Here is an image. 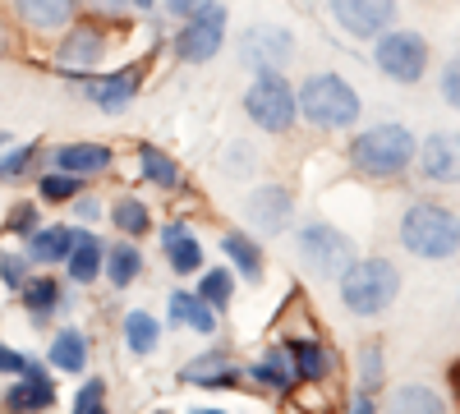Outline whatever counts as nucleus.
Wrapping results in <instances>:
<instances>
[{
    "mask_svg": "<svg viewBox=\"0 0 460 414\" xmlns=\"http://www.w3.org/2000/svg\"><path fill=\"white\" fill-rule=\"evenodd\" d=\"M396 235H401L405 253L424 258V262H447V258L460 253V216H456L447 203L414 198V203L401 212Z\"/></svg>",
    "mask_w": 460,
    "mask_h": 414,
    "instance_id": "1",
    "label": "nucleus"
},
{
    "mask_svg": "<svg viewBox=\"0 0 460 414\" xmlns=\"http://www.w3.org/2000/svg\"><path fill=\"white\" fill-rule=\"evenodd\" d=\"M295 97H299V116L309 120L314 129H323V134L355 129L359 125V110H364L355 84L345 79V74H332V69L309 74V79L295 88Z\"/></svg>",
    "mask_w": 460,
    "mask_h": 414,
    "instance_id": "2",
    "label": "nucleus"
},
{
    "mask_svg": "<svg viewBox=\"0 0 460 414\" xmlns=\"http://www.w3.org/2000/svg\"><path fill=\"white\" fill-rule=\"evenodd\" d=\"M414 153H419V138L414 129L405 125H373V129H359L350 138V166L368 180H396L414 166Z\"/></svg>",
    "mask_w": 460,
    "mask_h": 414,
    "instance_id": "3",
    "label": "nucleus"
},
{
    "mask_svg": "<svg viewBox=\"0 0 460 414\" xmlns=\"http://www.w3.org/2000/svg\"><path fill=\"white\" fill-rule=\"evenodd\" d=\"M336 290H341V304L350 309L355 318H377V313H387L396 304L401 268L392 258H355L350 268L341 272Z\"/></svg>",
    "mask_w": 460,
    "mask_h": 414,
    "instance_id": "4",
    "label": "nucleus"
},
{
    "mask_svg": "<svg viewBox=\"0 0 460 414\" xmlns=\"http://www.w3.org/2000/svg\"><path fill=\"white\" fill-rule=\"evenodd\" d=\"M244 116H249V125L262 129V134H290L295 120H299L295 84L286 79L281 69H272V74H253L249 88H244Z\"/></svg>",
    "mask_w": 460,
    "mask_h": 414,
    "instance_id": "5",
    "label": "nucleus"
},
{
    "mask_svg": "<svg viewBox=\"0 0 460 414\" xmlns=\"http://www.w3.org/2000/svg\"><path fill=\"white\" fill-rule=\"evenodd\" d=\"M295 253H299V262H304L314 277H327V281H332V277L341 281V272L359 258V253H355V240L345 235L341 225H332V221L299 225V231H295Z\"/></svg>",
    "mask_w": 460,
    "mask_h": 414,
    "instance_id": "6",
    "label": "nucleus"
},
{
    "mask_svg": "<svg viewBox=\"0 0 460 414\" xmlns=\"http://www.w3.org/2000/svg\"><path fill=\"white\" fill-rule=\"evenodd\" d=\"M429 37L414 28H387L382 37H373V65L392 84H419L429 74Z\"/></svg>",
    "mask_w": 460,
    "mask_h": 414,
    "instance_id": "7",
    "label": "nucleus"
},
{
    "mask_svg": "<svg viewBox=\"0 0 460 414\" xmlns=\"http://www.w3.org/2000/svg\"><path fill=\"white\" fill-rule=\"evenodd\" d=\"M226 28H230L226 5H208L203 14L184 19V23L175 28V37H171L175 60H184V65H208V60H217L221 47H226Z\"/></svg>",
    "mask_w": 460,
    "mask_h": 414,
    "instance_id": "8",
    "label": "nucleus"
},
{
    "mask_svg": "<svg viewBox=\"0 0 460 414\" xmlns=\"http://www.w3.org/2000/svg\"><path fill=\"white\" fill-rule=\"evenodd\" d=\"M295 60V32L281 23H249L240 32V65L249 74H272Z\"/></svg>",
    "mask_w": 460,
    "mask_h": 414,
    "instance_id": "9",
    "label": "nucleus"
},
{
    "mask_svg": "<svg viewBox=\"0 0 460 414\" xmlns=\"http://www.w3.org/2000/svg\"><path fill=\"white\" fill-rule=\"evenodd\" d=\"M240 212H244L249 235H286L295 225V194L286 189V184L267 180V184H258V189L244 194Z\"/></svg>",
    "mask_w": 460,
    "mask_h": 414,
    "instance_id": "10",
    "label": "nucleus"
},
{
    "mask_svg": "<svg viewBox=\"0 0 460 414\" xmlns=\"http://www.w3.org/2000/svg\"><path fill=\"white\" fill-rule=\"evenodd\" d=\"M106 60V32L97 23H79L74 19L60 37V47H56V69L65 74V79L79 84L84 74H93L97 65Z\"/></svg>",
    "mask_w": 460,
    "mask_h": 414,
    "instance_id": "11",
    "label": "nucleus"
},
{
    "mask_svg": "<svg viewBox=\"0 0 460 414\" xmlns=\"http://www.w3.org/2000/svg\"><path fill=\"white\" fill-rule=\"evenodd\" d=\"M327 14L341 32L373 42L387 28H396V0H327Z\"/></svg>",
    "mask_w": 460,
    "mask_h": 414,
    "instance_id": "12",
    "label": "nucleus"
},
{
    "mask_svg": "<svg viewBox=\"0 0 460 414\" xmlns=\"http://www.w3.org/2000/svg\"><path fill=\"white\" fill-rule=\"evenodd\" d=\"M84 97L106 110V116H120V110L134 106V97L143 92V65H120V69H111L102 74V79H93V74H84Z\"/></svg>",
    "mask_w": 460,
    "mask_h": 414,
    "instance_id": "13",
    "label": "nucleus"
},
{
    "mask_svg": "<svg viewBox=\"0 0 460 414\" xmlns=\"http://www.w3.org/2000/svg\"><path fill=\"white\" fill-rule=\"evenodd\" d=\"M419 175L429 184H460V129H438L419 143Z\"/></svg>",
    "mask_w": 460,
    "mask_h": 414,
    "instance_id": "14",
    "label": "nucleus"
},
{
    "mask_svg": "<svg viewBox=\"0 0 460 414\" xmlns=\"http://www.w3.org/2000/svg\"><path fill=\"white\" fill-rule=\"evenodd\" d=\"M180 383L203 387V392H230V387H240V368L230 364L226 350H203V355H194V359H184Z\"/></svg>",
    "mask_w": 460,
    "mask_h": 414,
    "instance_id": "15",
    "label": "nucleus"
},
{
    "mask_svg": "<svg viewBox=\"0 0 460 414\" xmlns=\"http://www.w3.org/2000/svg\"><path fill=\"white\" fill-rule=\"evenodd\" d=\"M5 405L14 414H42V410H51L56 405V383H51L47 364H32L28 359V368L19 373V383L5 392Z\"/></svg>",
    "mask_w": 460,
    "mask_h": 414,
    "instance_id": "16",
    "label": "nucleus"
},
{
    "mask_svg": "<svg viewBox=\"0 0 460 414\" xmlns=\"http://www.w3.org/2000/svg\"><path fill=\"white\" fill-rule=\"evenodd\" d=\"M47 166L88 180V175H102V171L115 166V147H106V143H84V138H79V143H60V147H51Z\"/></svg>",
    "mask_w": 460,
    "mask_h": 414,
    "instance_id": "17",
    "label": "nucleus"
},
{
    "mask_svg": "<svg viewBox=\"0 0 460 414\" xmlns=\"http://www.w3.org/2000/svg\"><path fill=\"white\" fill-rule=\"evenodd\" d=\"M79 10L84 0H14V19L32 32H65Z\"/></svg>",
    "mask_w": 460,
    "mask_h": 414,
    "instance_id": "18",
    "label": "nucleus"
},
{
    "mask_svg": "<svg viewBox=\"0 0 460 414\" xmlns=\"http://www.w3.org/2000/svg\"><path fill=\"white\" fill-rule=\"evenodd\" d=\"M162 253H166V262H171V272H175V277H194V272H203V240H199L194 225H184V221L162 225Z\"/></svg>",
    "mask_w": 460,
    "mask_h": 414,
    "instance_id": "19",
    "label": "nucleus"
},
{
    "mask_svg": "<svg viewBox=\"0 0 460 414\" xmlns=\"http://www.w3.org/2000/svg\"><path fill=\"white\" fill-rule=\"evenodd\" d=\"M102 262H106V240H97L93 231H79V225H74V244H69V258H65L69 286L102 281Z\"/></svg>",
    "mask_w": 460,
    "mask_h": 414,
    "instance_id": "20",
    "label": "nucleus"
},
{
    "mask_svg": "<svg viewBox=\"0 0 460 414\" xmlns=\"http://www.w3.org/2000/svg\"><path fill=\"white\" fill-rule=\"evenodd\" d=\"M19 299H23V309H28V318H32V327H47L56 313H65V304H69V295H65V286L56 281V277H28L23 281V290H19Z\"/></svg>",
    "mask_w": 460,
    "mask_h": 414,
    "instance_id": "21",
    "label": "nucleus"
},
{
    "mask_svg": "<svg viewBox=\"0 0 460 414\" xmlns=\"http://www.w3.org/2000/svg\"><path fill=\"white\" fill-rule=\"evenodd\" d=\"M69 244H74V225L51 221V225H37L23 240V253L32 258V268H56V262L69 258Z\"/></svg>",
    "mask_w": 460,
    "mask_h": 414,
    "instance_id": "22",
    "label": "nucleus"
},
{
    "mask_svg": "<svg viewBox=\"0 0 460 414\" xmlns=\"http://www.w3.org/2000/svg\"><path fill=\"white\" fill-rule=\"evenodd\" d=\"M290 350V364H295V383H327L332 378V350L323 341H314V336H295V341H286Z\"/></svg>",
    "mask_w": 460,
    "mask_h": 414,
    "instance_id": "23",
    "label": "nucleus"
},
{
    "mask_svg": "<svg viewBox=\"0 0 460 414\" xmlns=\"http://www.w3.org/2000/svg\"><path fill=\"white\" fill-rule=\"evenodd\" d=\"M166 309H171V322L175 327H189V331H199V336H212L217 331V309L208 304L199 290H171Z\"/></svg>",
    "mask_w": 460,
    "mask_h": 414,
    "instance_id": "24",
    "label": "nucleus"
},
{
    "mask_svg": "<svg viewBox=\"0 0 460 414\" xmlns=\"http://www.w3.org/2000/svg\"><path fill=\"white\" fill-rule=\"evenodd\" d=\"M221 253H226L230 268H235V277H244V281H262L267 258H262L258 235H249V231H226V235H221Z\"/></svg>",
    "mask_w": 460,
    "mask_h": 414,
    "instance_id": "25",
    "label": "nucleus"
},
{
    "mask_svg": "<svg viewBox=\"0 0 460 414\" xmlns=\"http://www.w3.org/2000/svg\"><path fill=\"white\" fill-rule=\"evenodd\" d=\"M102 277L111 281V290H129V286L143 277V249H138L134 240H115V244H106Z\"/></svg>",
    "mask_w": 460,
    "mask_h": 414,
    "instance_id": "26",
    "label": "nucleus"
},
{
    "mask_svg": "<svg viewBox=\"0 0 460 414\" xmlns=\"http://www.w3.org/2000/svg\"><path fill=\"white\" fill-rule=\"evenodd\" d=\"M253 387H267V392H290L295 387V364H290V350L286 346H267L253 368H249Z\"/></svg>",
    "mask_w": 460,
    "mask_h": 414,
    "instance_id": "27",
    "label": "nucleus"
},
{
    "mask_svg": "<svg viewBox=\"0 0 460 414\" xmlns=\"http://www.w3.org/2000/svg\"><path fill=\"white\" fill-rule=\"evenodd\" d=\"M138 175L152 184V189H180V162L171 153H162V147H152V143H138Z\"/></svg>",
    "mask_w": 460,
    "mask_h": 414,
    "instance_id": "28",
    "label": "nucleus"
},
{
    "mask_svg": "<svg viewBox=\"0 0 460 414\" xmlns=\"http://www.w3.org/2000/svg\"><path fill=\"white\" fill-rule=\"evenodd\" d=\"M51 368H60V373H84L88 368V331L84 327H60L56 331Z\"/></svg>",
    "mask_w": 460,
    "mask_h": 414,
    "instance_id": "29",
    "label": "nucleus"
},
{
    "mask_svg": "<svg viewBox=\"0 0 460 414\" xmlns=\"http://www.w3.org/2000/svg\"><path fill=\"white\" fill-rule=\"evenodd\" d=\"M387 414H447V401L424 383H405L387 396Z\"/></svg>",
    "mask_w": 460,
    "mask_h": 414,
    "instance_id": "30",
    "label": "nucleus"
},
{
    "mask_svg": "<svg viewBox=\"0 0 460 414\" xmlns=\"http://www.w3.org/2000/svg\"><path fill=\"white\" fill-rule=\"evenodd\" d=\"M106 216H111V225H115V231H120L125 240H143V235L152 231V207H147L143 198H134V194L115 198Z\"/></svg>",
    "mask_w": 460,
    "mask_h": 414,
    "instance_id": "31",
    "label": "nucleus"
},
{
    "mask_svg": "<svg viewBox=\"0 0 460 414\" xmlns=\"http://www.w3.org/2000/svg\"><path fill=\"white\" fill-rule=\"evenodd\" d=\"M125 346L134 355H152V350L162 346V322L152 318L147 309H129L125 313Z\"/></svg>",
    "mask_w": 460,
    "mask_h": 414,
    "instance_id": "32",
    "label": "nucleus"
},
{
    "mask_svg": "<svg viewBox=\"0 0 460 414\" xmlns=\"http://www.w3.org/2000/svg\"><path fill=\"white\" fill-rule=\"evenodd\" d=\"M84 194V175H69V171H42L37 175V198L42 203H74Z\"/></svg>",
    "mask_w": 460,
    "mask_h": 414,
    "instance_id": "33",
    "label": "nucleus"
},
{
    "mask_svg": "<svg viewBox=\"0 0 460 414\" xmlns=\"http://www.w3.org/2000/svg\"><path fill=\"white\" fill-rule=\"evenodd\" d=\"M235 281H240L235 268H208V272L199 277V295L221 313V309H230V299H235Z\"/></svg>",
    "mask_w": 460,
    "mask_h": 414,
    "instance_id": "34",
    "label": "nucleus"
},
{
    "mask_svg": "<svg viewBox=\"0 0 460 414\" xmlns=\"http://www.w3.org/2000/svg\"><path fill=\"white\" fill-rule=\"evenodd\" d=\"M32 162H42V147H37V143H19V147H5V153H0V184H10V180H23Z\"/></svg>",
    "mask_w": 460,
    "mask_h": 414,
    "instance_id": "35",
    "label": "nucleus"
},
{
    "mask_svg": "<svg viewBox=\"0 0 460 414\" xmlns=\"http://www.w3.org/2000/svg\"><path fill=\"white\" fill-rule=\"evenodd\" d=\"M28 277H32V258L23 249H0V286L19 295Z\"/></svg>",
    "mask_w": 460,
    "mask_h": 414,
    "instance_id": "36",
    "label": "nucleus"
},
{
    "mask_svg": "<svg viewBox=\"0 0 460 414\" xmlns=\"http://www.w3.org/2000/svg\"><path fill=\"white\" fill-rule=\"evenodd\" d=\"M382 373H387V364H382V346H364V355H359V392L377 396L382 392Z\"/></svg>",
    "mask_w": 460,
    "mask_h": 414,
    "instance_id": "37",
    "label": "nucleus"
},
{
    "mask_svg": "<svg viewBox=\"0 0 460 414\" xmlns=\"http://www.w3.org/2000/svg\"><path fill=\"white\" fill-rule=\"evenodd\" d=\"M69 414H106V383L88 378L79 392H74V410Z\"/></svg>",
    "mask_w": 460,
    "mask_h": 414,
    "instance_id": "38",
    "label": "nucleus"
},
{
    "mask_svg": "<svg viewBox=\"0 0 460 414\" xmlns=\"http://www.w3.org/2000/svg\"><path fill=\"white\" fill-rule=\"evenodd\" d=\"M37 207H42V203H14L10 216H5V231L19 235V240H28L37 231Z\"/></svg>",
    "mask_w": 460,
    "mask_h": 414,
    "instance_id": "39",
    "label": "nucleus"
},
{
    "mask_svg": "<svg viewBox=\"0 0 460 414\" xmlns=\"http://www.w3.org/2000/svg\"><path fill=\"white\" fill-rule=\"evenodd\" d=\"M438 92H442V101L451 106V110H460V51L442 65V79H438Z\"/></svg>",
    "mask_w": 460,
    "mask_h": 414,
    "instance_id": "40",
    "label": "nucleus"
},
{
    "mask_svg": "<svg viewBox=\"0 0 460 414\" xmlns=\"http://www.w3.org/2000/svg\"><path fill=\"white\" fill-rule=\"evenodd\" d=\"M221 166H226V175H249L258 166V157H253L249 143H230L226 153H221Z\"/></svg>",
    "mask_w": 460,
    "mask_h": 414,
    "instance_id": "41",
    "label": "nucleus"
},
{
    "mask_svg": "<svg viewBox=\"0 0 460 414\" xmlns=\"http://www.w3.org/2000/svg\"><path fill=\"white\" fill-rule=\"evenodd\" d=\"M23 368H28V355H23V350H14V346H5V341H0V378H19Z\"/></svg>",
    "mask_w": 460,
    "mask_h": 414,
    "instance_id": "42",
    "label": "nucleus"
},
{
    "mask_svg": "<svg viewBox=\"0 0 460 414\" xmlns=\"http://www.w3.org/2000/svg\"><path fill=\"white\" fill-rule=\"evenodd\" d=\"M162 5H166V14H171V19H180V23H184V19L203 14L208 5H217V0H162Z\"/></svg>",
    "mask_w": 460,
    "mask_h": 414,
    "instance_id": "43",
    "label": "nucleus"
},
{
    "mask_svg": "<svg viewBox=\"0 0 460 414\" xmlns=\"http://www.w3.org/2000/svg\"><path fill=\"white\" fill-rule=\"evenodd\" d=\"M74 216H79V221H97L102 216V203L88 198V194H79V198H74Z\"/></svg>",
    "mask_w": 460,
    "mask_h": 414,
    "instance_id": "44",
    "label": "nucleus"
},
{
    "mask_svg": "<svg viewBox=\"0 0 460 414\" xmlns=\"http://www.w3.org/2000/svg\"><path fill=\"white\" fill-rule=\"evenodd\" d=\"M93 10L106 14V19H120L125 10H134V0H93Z\"/></svg>",
    "mask_w": 460,
    "mask_h": 414,
    "instance_id": "45",
    "label": "nucleus"
},
{
    "mask_svg": "<svg viewBox=\"0 0 460 414\" xmlns=\"http://www.w3.org/2000/svg\"><path fill=\"white\" fill-rule=\"evenodd\" d=\"M350 414H377V401H373L368 392H359V396H355V405H350Z\"/></svg>",
    "mask_w": 460,
    "mask_h": 414,
    "instance_id": "46",
    "label": "nucleus"
},
{
    "mask_svg": "<svg viewBox=\"0 0 460 414\" xmlns=\"http://www.w3.org/2000/svg\"><path fill=\"white\" fill-rule=\"evenodd\" d=\"M157 5H162V0H134V10H143V14H152Z\"/></svg>",
    "mask_w": 460,
    "mask_h": 414,
    "instance_id": "47",
    "label": "nucleus"
},
{
    "mask_svg": "<svg viewBox=\"0 0 460 414\" xmlns=\"http://www.w3.org/2000/svg\"><path fill=\"white\" fill-rule=\"evenodd\" d=\"M189 414H226V410H208V405H199V410H189Z\"/></svg>",
    "mask_w": 460,
    "mask_h": 414,
    "instance_id": "48",
    "label": "nucleus"
},
{
    "mask_svg": "<svg viewBox=\"0 0 460 414\" xmlns=\"http://www.w3.org/2000/svg\"><path fill=\"white\" fill-rule=\"evenodd\" d=\"M5 47H10V42H5V28H0V60H5Z\"/></svg>",
    "mask_w": 460,
    "mask_h": 414,
    "instance_id": "49",
    "label": "nucleus"
},
{
    "mask_svg": "<svg viewBox=\"0 0 460 414\" xmlns=\"http://www.w3.org/2000/svg\"><path fill=\"white\" fill-rule=\"evenodd\" d=\"M5 147H10V134H5V129H0V153H5Z\"/></svg>",
    "mask_w": 460,
    "mask_h": 414,
    "instance_id": "50",
    "label": "nucleus"
},
{
    "mask_svg": "<svg viewBox=\"0 0 460 414\" xmlns=\"http://www.w3.org/2000/svg\"><path fill=\"white\" fill-rule=\"evenodd\" d=\"M157 414H166V410H157Z\"/></svg>",
    "mask_w": 460,
    "mask_h": 414,
    "instance_id": "51",
    "label": "nucleus"
}]
</instances>
